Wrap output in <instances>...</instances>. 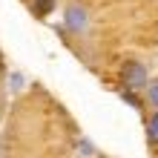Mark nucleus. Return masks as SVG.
Wrapping results in <instances>:
<instances>
[{
    "label": "nucleus",
    "instance_id": "1",
    "mask_svg": "<svg viewBox=\"0 0 158 158\" xmlns=\"http://www.w3.org/2000/svg\"><path fill=\"white\" fill-rule=\"evenodd\" d=\"M121 83H124L127 89H144L147 83H150V78H147V69H144V63H138V60H127L124 63V69H121Z\"/></svg>",
    "mask_w": 158,
    "mask_h": 158
},
{
    "label": "nucleus",
    "instance_id": "2",
    "mask_svg": "<svg viewBox=\"0 0 158 158\" xmlns=\"http://www.w3.org/2000/svg\"><path fill=\"white\" fill-rule=\"evenodd\" d=\"M63 23H66V29H69V32L81 35V32H86V26H89V12H86L81 3H72V6L66 9V17H63Z\"/></svg>",
    "mask_w": 158,
    "mask_h": 158
},
{
    "label": "nucleus",
    "instance_id": "3",
    "mask_svg": "<svg viewBox=\"0 0 158 158\" xmlns=\"http://www.w3.org/2000/svg\"><path fill=\"white\" fill-rule=\"evenodd\" d=\"M147 141L152 147H158V109L150 115V121H147Z\"/></svg>",
    "mask_w": 158,
    "mask_h": 158
},
{
    "label": "nucleus",
    "instance_id": "4",
    "mask_svg": "<svg viewBox=\"0 0 158 158\" xmlns=\"http://www.w3.org/2000/svg\"><path fill=\"white\" fill-rule=\"evenodd\" d=\"M55 3H58V0H35L32 9H35V15H38V17H49L55 12Z\"/></svg>",
    "mask_w": 158,
    "mask_h": 158
},
{
    "label": "nucleus",
    "instance_id": "5",
    "mask_svg": "<svg viewBox=\"0 0 158 158\" xmlns=\"http://www.w3.org/2000/svg\"><path fill=\"white\" fill-rule=\"evenodd\" d=\"M144 89H147V98H150V104H152V106L158 109V81H152V83H147Z\"/></svg>",
    "mask_w": 158,
    "mask_h": 158
},
{
    "label": "nucleus",
    "instance_id": "6",
    "mask_svg": "<svg viewBox=\"0 0 158 158\" xmlns=\"http://www.w3.org/2000/svg\"><path fill=\"white\" fill-rule=\"evenodd\" d=\"M3 66H6V63H3V55H0V72H3Z\"/></svg>",
    "mask_w": 158,
    "mask_h": 158
},
{
    "label": "nucleus",
    "instance_id": "7",
    "mask_svg": "<svg viewBox=\"0 0 158 158\" xmlns=\"http://www.w3.org/2000/svg\"><path fill=\"white\" fill-rule=\"evenodd\" d=\"M0 109H3V101H0Z\"/></svg>",
    "mask_w": 158,
    "mask_h": 158
}]
</instances>
